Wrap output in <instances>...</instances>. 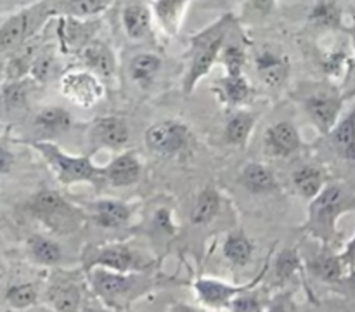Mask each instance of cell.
<instances>
[{
    "label": "cell",
    "instance_id": "obj_1",
    "mask_svg": "<svg viewBox=\"0 0 355 312\" xmlns=\"http://www.w3.org/2000/svg\"><path fill=\"white\" fill-rule=\"evenodd\" d=\"M234 24V17L231 14H225L220 19L215 21L203 31L194 35L191 44H193V59H191V68L187 71L186 82H184V90L186 94H191L196 87V83L207 75L211 69L214 62L220 55L224 49L225 38Z\"/></svg>",
    "mask_w": 355,
    "mask_h": 312
},
{
    "label": "cell",
    "instance_id": "obj_2",
    "mask_svg": "<svg viewBox=\"0 0 355 312\" xmlns=\"http://www.w3.org/2000/svg\"><path fill=\"white\" fill-rule=\"evenodd\" d=\"M35 148L44 155L49 165L58 173L59 180L64 184L71 182H101L106 179V172L92 165L87 156H71L62 153L58 146L51 142H35Z\"/></svg>",
    "mask_w": 355,
    "mask_h": 312
},
{
    "label": "cell",
    "instance_id": "obj_3",
    "mask_svg": "<svg viewBox=\"0 0 355 312\" xmlns=\"http://www.w3.org/2000/svg\"><path fill=\"white\" fill-rule=\"evenodd\" d=\"M355 205V196L340 184L322 187L321 193L311 203V224L321 227L328 234L335 231L336 218L343 210H349Z\"/></svg>",
    "mask_w": 355,
    "mask_h": 312
},
{
    "label": "cell",
    "instance_id": "obj_4",
    "mask_svg": "<svg viewBox=\"0 0 355 312\" xmlns=\"http://www.w3.org/2000/svg\"><path fill=\"white\" fill-rule=\"evenodd\" d=\"M62 96L68 97L73 104L80 107H92L103 97L104 87L96 75L87 71L68 73L61 80Z\"/></svg>",
    "mask_w": 355,
    "mask_h": 312
},
{
    "label": "cell",
    "instance_id": "obj_5",
    "mask_svg": "<svg viewBox=\"0 0 355 312\" xmlns=\"http://www.w3.org/2000/svg\"><path fill=\"white\" fill-rule=\"evenodd\" d=\"M146 146L158 155H173L186 148L189 130L179 121H159L146 130Z\"/></svg>",
    "mask_w": 355,
    "mask_h": 312
},
{
    "label": "cell",
    "instance_id": "obj_6",
    "mask_svg": "<svg viewBox=\"0 0 355 312\" xmlns=\"http://www.w3.org/2000/svg\"><path fill=\"white\" fill-rule=\"evenodd\" d=\"M343 99L345 97L340 96L338 92H319L305 101L307 113L311 114L312 121L321 130V134L329 135V132L333 130L338 121Z\"/></svg>",
    "mask_w": 355,
    "mask_h": 312
},
{
    "label": "cell",
    "instance_id": "obj_7",
    "mask_svg": "<svg viewBox=\"0 0 355 312\" xmlns=\"http://www.w3.org/2000/svg\"><path fill=\"white\" fill-rule=\"evenodd\" d=\"M31 210L37 217L44 218L47 224L59 227L62 222H69L73 218L69 205L54 191H42L31 201Z\"/></svg>",
    "mask_w": 355,
    "mask_h": 312
},
{
    "label": "cell",
    "instance_id": "obj_8",
    "mask_svg": "<svg viewBox=\"0 0 355 312\" xmlns=\"http://www.w3.org/2000/svg\"><path fill=\"white\" fill-rule=\"evenodd\" d=\"M38 19V9L23 10L10 17L9 21L0 28V52L16 49L17 45L23 44L24 38L35 30V23Z\"/></svg>",
    "mask_w": 355,
    "mask_h": 312
},
{
    "label": "cell",
    "instance_id": "obj_9",
    "mask_svg": "<svg viewBox=\"0 0 355 312\" xmlns=\"http://www.w3.org/2000/svg\"><path fill=\"white\" fill-rule=\"evenodd\" d=\"M92 137L94 141L106 146V148L120 149L128 142L130 132H128V125L123 118L103 116L97 121H94Z\"/></svg>",
    "mask_w": 355,
    "mask_h": 312
},
{
    "label": "cell",
    "instance_id": "obj_10",
    "mask_svg": "<svg viewBox=\"0 0 355 312\" xmlns=\"http://www.w3.org/2000/svg\"><path fill=\"white\" fill-rule=\"evenodd\" d=\"M194 288H196L198 297L205 304L218 307V305H231V302L238 298L239 293L248 290L250 284H246V286H231V284L224 283V281L198 279Z\"/></svg>",
    "mask_w": 355,
    "mask_h": 312
},
{
    "label": "cell",
    "instance_id": "obj_11",
    "mask_svg": "<svg viewBox=\"0 0 355 312\" xmlns=\"http://www.w3.org/2000/svg\"><path fill=\"white\" fill-rule=\"evenodd\" d=\"M90 279H92L94 288L99 295H103L104 298H116L121 295L128 293L132 286L135 283V277L127 276L125 272L120 270H94L90 274Z\"/></svg>",
    "mask_w": 355,
    "mask_h": 312
},
{
    "label": "cell",
    "instance_id": "obj_12",
    "mask_svg": "<svg viewBox=\"0 0 355 312\" xmlns=\"http://www.w3.org/2000/svg\"><path fill=\"white\" fill-rule=\"evenodd\" d=\"M333 148L342 158L355 162V106L329 132Z\"/></svg>",
    "mask_w": 355,
    "mask_h": 312
},
{
    "label": "cell",
    "instance_id": "obj_13",
    "mask_svg": "<svg viewBox=\"0 0 355 312\" xmlns=\"http://www.w3.org/2000/svg\"><path fill=\"white\" fill-rule=\"evenodd\" d=\"M267 146L276 155H293L300 148V135L291 121H279L267 130Z\"/></svg>",
    "mask_w": 355,
    "mask_h": 312
},
{
    "label": "cell",
    "instance_id": "obj_14",
    "mask_svg": "<svg viewBox=\"0 0 355 312\" xmlns=\"http://www.w3.org/2000/svg\"><path fill=\"white\" fill-rule=\"evenodd\" d=\"M104 172H106V179L113 186L125 187L137 182L139 175H141V163L132 153H125V155L114 158Z\"/></svg>",
    "mask_w": 355,
    "mask_h": 312
},
{
    "label": "cell",
    "instance_id": "obj_15",
    "mask_svg": "<svg viewBox=\"0 0 355 312\" xmlns=\"http://www.w3.org/2000/svg\"><path fill=\"white\" fill-rule=\"evenodd\" d=\"M82 59L89 69L103 76H110L114 73L116 62L111 49L103 42H92L87 44L82 51Z\"/></svg>",
    "mask_w": 355,
    "mask_h": 312
},
{
    "label": "cell",
    "instance_id": "obj_16",
    "mask_svg": "<svg viewBox=\"0 0 355 312\" xmlns=\"http://www.w3.org/2000/svg\"><path fill=\"white\" fill-rule=\"evenodd\" d=\"M286 59L279 58L274 52H262L257 58V71L260 80L269 87H279L288 76Z\"/></svg>",
    "mask_w": 355,
    "mask_h": 312
},
{
    "label": "cell",
    "instance_id": "obj_17",
    "mask_svg": "<svg viewBox=\"0 0 355 312\" xmlns=\"http://www.w3.org/2000/svg\"><path fill=\"white\" fill-rule=\"evenodd\" d=\"M123 26L125 31L130 38L137 40L148 35L149 28H151V12L142 3H130L123 9Z\"/></svg>",
    "mask_w": 355,
    "mask_h": 312
},
{
    "label": "cell",
    "instance_id": "obj_18",
    "mask_svg": "<svg viewBox=\"0 0 355 312\" xmlns=\"http://www.w3.org/2000/svg\"><path fill=\"white\" fill-rule=\"evenodd\" d=\"M187 0H155L153 10L162 28L168 33H175L180 26V19L186 10Z\"/></svg>",
    "mask_w": 355,
    "mask_h": 312
},
{
    "label": "cell",
    "instance_id": "obj_19",
    "mask_svg": "<svg viewBox=\"0 0 355 312\" xmlns=\"http://www.w3.org/2000/svg\"><path fill=\"white\" fill-rule=\"evenodd\" d=\"M243 186L252 193H269L276 189V180H274L272 172L267 166L259 165V163H250L245 166L241 173Z\"/></svg>",
    "mask_w": 355,
    "mask_h": 312
},
{
    "label": "cell",
    "instance_id": "obj_20",
    "mask_svg": "<svg viewBox=\"0 0 355 312\" xmlns=\"http://www.w3.org/2000/svg\"><path fill=\"white\" fill-rule=\"evenodd\" d=\"M130 217L127 205L116 200H103L96 205V220L103 227H120Z\"/></svg>",
    "mask_w": 355,
    "mask_h": 312
},
{
    "label": "cell",
    "instance_id": "obj_21",
    "mask_svg": "<svg viewBox=\"0 0 355 312\" xmlns=\"http://www.w3.org/2000/svg\"><path fill=\"white\" fill-rule=\"evenodd\" d=\"M218 94L224 103L231 106H239L246 103L252 94L248 82L243 78V75H227L225 78L218 80Z\"/></svg>",
    "mask_w": 355,
    "mask_h": 312
},
{
    "label": "cell",
    "instance_id": "obj_22",
    "mask_svg": "<svg viewBox=\"0 0 355 312\" xmlns=\"http://www.w3.org/2000/svg\"><path fill=\"white\" fill-rule=\"evenodd\" d=\"M343 262L342 255H335L331 252H322L321 255L315 257L311 262V270L318 277H321L322 281H328V283H335L340 281L343 276Z\"/></svg>",
    "mask_w": 355,
    "mask_h": 312
},
{
    "label": "cell",
    "instance_id": "obj_23",
    "mask_svg": "<svg viewBox=\"0 0 355 312\" xmlns=\"http://www.w3.org/2000/svg\"><path fill=\"white\" fill-rule=\"evenodd\" d=\"M134 262L135 257L132 255L130 250L123 248V246H111V248L101 250L94 259V263H97V266L120 270V272H127L128 269H132Z\"/></svg>",
    "mask_w": 355,
    "mask_h": 312
},
{
    "label": "cell",
    "instance_id": "obj_24",
    "mask_svg": "<svg viewBox=\"0 0 355 312\" xmlns=\"http://www.w3.org/2000/svg\"><path fill=\"white\" fill-rule=\"evenodd\" d=\"M293 184L302 196L314 200L324 186V177L315 166H302L293 173Z\"/></svg>",
    "mask_w": 355,
    "mask_h": 312
},
{
    "label": "cell",
    "instance_id": "obj_25",
    "mask_svg": "<svg viewBox=\"0 0 355 312\" xmlns=\"http://www.w3.org/2000/svg\"><path fill=\"white\" fill-rule=\"evenodd\" d=\"M218 208H220V196L217 191L208 187V189L201 191V194L198 196L193 214H191V220L196 225L208 224L218 214Z\"/></svg>",
    "mask_w": 355,
    "mask_h": 312
},
{
    "label": "cell",
    "instance_id": "obj_26",
    "mask_svg": "<svg viewBox=\"0 0 355 312\" xmlns=\"http://www.w3.org/2000/svg\"><path fill=\"white\" fill-rule=\"evenodd\" d=\"M162 66V59L155 54H139L130 62V76L135 83L146 87L153 82Z\"/></svg>",
    "mask_w": 355,
    "mask_h": 312
},
{
    "label": "cell",
    "instance_id": "obj_27",
    "mask_svg": "<svg viewBox=\"0 0 355 312\" xmlns=\"http://www.w3.org/2000/svg\"><path fill=\"white\" fill-rule=\"evenodd\" d=\"M35 123L37 127H40L42 130L45 132H64L69 128V123H71V116L66 110L62 107H45L44 111L37 114L35 118Z\"/></svg>",
    "mask_w": 355,
    "mask_h": 312
},
{
    "label": "cell",
    "instance_id": "obj_28",
    "mask_svg": "<svg viewBox=\"0 0 355 312\" xmlns=\"http://www.w3.org/2000/svg\"><path fill=\"white\" fill-rule=\"evenodd\" d=\"M253 253V245L243 234H232L225 239L224 255L236 266H245L250 262Z\"/></svg>",
    "mask_w": 355,
    "mask_h": 312
},
{
    "label": "cell",
    "instance_id": "obj_29",
    "mask_svg": "<svg viewBox=\"0 0 355 312\" xmlns=\"http://www.w3.org/2000/svg\"><path fill=\"white\" fill-rule=\"evenodd\" d=\"M28 245H30L31 255H33L38 262L47 263V266L58 263L62 257L61 248H59L54 241H51V239L47 238H42V236H33V238H30Z\"/></svg>",
    "mask_w": 355,
    "mask_h": 312
},
{
    "label": "cell",
    "instance_id": "obj_30",
    "mask_svg": "<svg viewBox=\"0 0 355 312\" xmlns=\"http://www.w3.org/2000/svg\"><path fill=\"white\" fill-rule=\"evenodd\" d=\"M253 128V116L246 113H238L227 121L225 125V137L231 144L243 146L248 139L250 132Z\"/></svg>",
    "mask_w": 355,
    "mask_h": 312
},
{
    "label": "cell",
    "instance_id": "obj_31",
    "mask_svg": "<svg viewBox=\"0 0 355 312\" xmlns=\"http://www.w3.org/2000/svg\"><path fill=\"white\" fill-rule=\"evenodd\" d=\"M110 2L111 0H61V7L73 16L83 17L101 12Z\"/></svg>",
    "mask_w": 355,
    "mask_h": 312
},
{
    "label": "cell",
    "instance_id": "obj_32",
    "mask_svg": "<svg viewBox=\"0 0 355 312\" xmlns=\"http://www.w3.org/2000/svg\"><path fill=\"white\" fill-rule=\"evenodd\" d=\"M311 19L319 26L326 28H336L340 26V19H342V12L338 7L331 2H321L312 9Z\"/></svg>",
    "mask_w": 355,
    "mask_h": 312
},
{
    "label": "cell",
    "instance_id": "obj_33",
    "mask_svg": "<svg viewBox=\"0 0 355 312\" xmlns=\"http://www.w3.org/2000/svg\"><path fill=\"white\" fill-rule=\"evenodd\" d=\"M6 298L14 309H26L37 302V290L31 284H16L7 290Z\"/></svg>",
    "mask_w": 355,
    "mask_h": 312
},
{
    "label": "cell",
    "instance_id": "obj_34",
    "mask_svg": "<svg viewBox=\"0 0 355 312\" xmlns=\"http://www.w3.org/2000/svg\"><path fill=\"white\" fill-rule=\"evenodd\" d=\"M28 85L24 82H12L2 92V103L7 110H19L26 104Z\"/></svg>",
    "mask_w": 355,
    "mask_h": 312
},
{
    "label": "cell",
    "instance_id": "obj_35",
    "mask_svg": "<svg viewBox=\"0 0 355 312\" xmlns=\"http://www.w3.org/2000/svg\"><path fill=\"white\" fill-rule=\"evenodd\" d=\"M220 59L222 62H224L229 75H241L243 66H245V61H246V55L241 47H238V45H229V47H224L220 52Z\"/></svg>",
    "mask_w": 355,
    "mask_h": 312
},
{
    "label": "cell",
    "instance_id": "obj_36",
    "mask_svg": "<svg viewBox=\"0 0 355 312\" xmlns=\"http://www.w3.org/2000/svg\"><path fill=\"white\" fill-rule=\"evenodd\" d=\"M61 35L69 42V44L80 45L82 44V49L87 45V38L90 35V26L89 24L78 23L75 19H69L68 23L61 24Z\"/></svg>",
    "mask_w": 355,
    "mask_h": 312
},
{
    "label": "cell",
    "instance_id": "obj_37",
    "mask_svg": "<svg viewBox=\"0 0 355 312\" xmlns=\"http://www.w3.org/2000/svg\"><path fill=\"white\" fill-rule=\"evenodd\" d=\"M78 300L80 295L73 286L55 288L51 298L52 305H54V309H58V311H73V309L78 307Z\"/></svg>",
    "mask_w": 355,
    "mask_h": 312
},
{
    "label": "cell",
    "instance_id": "obj_38",
    "mask_svg": "<svg viewBox=\"0 0 355 312\" xmlns=\"http://www.w3.org/2000/svg\"><path fill=\"white\" fill-rule=\"evenodd\" d=\"M298 267H300V257H298L297 250L288 248L279 253L276 262V274L279 279H288Z\"/></svg>",
    "mask_w": 355,
    "mask_h": 312
},
{
    "label": "cell",
    "instance_id": "obj_39",
    "mask_svg": "<svg viewBox=\"0 0 355 312\" xmlns=\"http://www.w3.org/2000/svg\"><path fill=\"white\" fill-rule=\"evenodd\" d=\"M347 59L349 58H347L345 52H331V54H328L322 59V68H324L328 75H338L345 68Z\"/></svg>",
    "mask_w": 355,
    "mask_h": 312
},
{
    "label": "cell",
    "instance_id": "obj_40",
    "mask_svg": "<svg viewBox=\"0 0 355 312\" xmlns=\"http://www.w3.org/2000/svg\"><path fill=\"white\" fill-rule=\"evenodd\" d=\"M231 307L236 309V311L252 312V311H260V309H262V304H260L255 297H241L238 298V300H232Z\"/></svg>",
    "mask_w": 355,
    "mask_h": 312
},
{
    "label": "cell",
    "instance_id": "obj_41",
    "mask_svg": "<svg viewBox=\"0 0 355 312\" xmlns=\"http://www.w3.org/2000/svg\"><path fill=\"white\" fill-rule=\"evenodd\" d=\"M28 71V59L26 58H14L7 66V73L10 78H19Z\"/></svg>",
    "mask_w": 355,
    "mask_h": 312
},
{
    "label": "cell",
    "instance_id": "obj_42",
    "mask_svg": "<svg viewBox=\"0 0 355 312\" xmlns=\"http://www.w3.org/2000/svg\"><path fill=\"white\" fill-rule=\"evenodd\" d=\"M49 68H51V59L49 58H38L37 61L31 64V73L35 78L45 80L49 75Z\"/></svg>",
    "mask_w": 355,
    "mask_h": 312
},
{
    "label": "cell",
    "instance_id": "obj_43",
    "mask_svg": "<svg viewBox=\"0 0 355 312\" xmlns=\"http://www.w3.org/2000/svg\"><path fill=\"white\" fill-rule=\"evenodd\" d=\"M12 163H14L12 153L0 144V173L9 172V170L12 168Z\"/></svg>",
    "mask_w": 355,
    "mask_h": 312
},
{
    "label": "cell",
    "instance_id": "obj_44",
    "mask_svg": "<svg viewBox=\"0 0 355 312\" xmlns=\"http://www.w3.org/2000/svg\"><path fill=\"white\" fill-rule=\"evenodd\" d=\"M274 3H276V0H250V6H252V9L255 10V12L259 14H269L270 10H272Z\"/></svg>",
    "mask_w": 355,
    "mask_h": 312
},
{
    "label": "cell",
    "instance_id": "obj_45",
    "mask_svg": "<svg viewBox=\"0 0 355 312\" xmlns=\"http://www.w3.org/2000/svg\"><path fill=\"white\" fill-rule=\"evenodd\" d=\"M156 225H158L159 229H163V231L166 232H172L173 225H172V220H170V214L166 210H159L158 214H156Z\"/></svg>",
    "mask_w": 355,
    "mask_h": 312
},
{
    "label": "cell",
    "instance_id": "obj_46",
    "mask_svg": "<svg viewBox=\"0 0 355 312\" xmlns=\"http://www.w3.org/2000/svg\"><path fill=\"white\" fill-rule=\"evenodd\" d=\"M342 259H343V262H345V266L355 267V236L352 238V241L347 245L345 252L342 253Z\"/></svg>",
    "mask_w": 355,
    "mask_h": 312
},
{
    "label": "cell",
    "instance_id": "obj_47",
    "mask_svg": "<svg viewBox=\"0 0 355 312\" xmlns=\"http://www.w3.org/2000/svg\"><path fill=\"white\" fill-rule=\"evenodd\" d=\"M355 96V59L352 61V64H350V82H349V90H347L345 94H343V97L345 99H349V97Z\"/></svg>",
    "mask_w": 355,
    "mask_h": 312
},
{
    "label": "cell",
    "instance_id": "obj_48",
    "mask_svg": "<svg viewBox=\"0 0 355 312\" xmlns=\"http://www.w3.org/2000/svg\"><path fill=\"white\" fill-rule=\"evenodd\" d=\"M347 284H349V286L355 291V270H352V272H350V276L347 277Z\"/></svg>",
    "mask_w": 355,
    "mask_h": 312
},
{
    "label": "cell",
    "instance_id": "obj_49",
    "mask_svg": "<svg viewBox=\"0 0 355 312\" xmlns=\"http://www.w3.org/2000/svg\"><path fill=\"white\" fill-rule=\"evenodd\" d=\"M2 69H3V68H2V64H0V75H2Z\"/></svg>",
    "mask_w": 355,
    "mask_h": 312
}]
</instances>
